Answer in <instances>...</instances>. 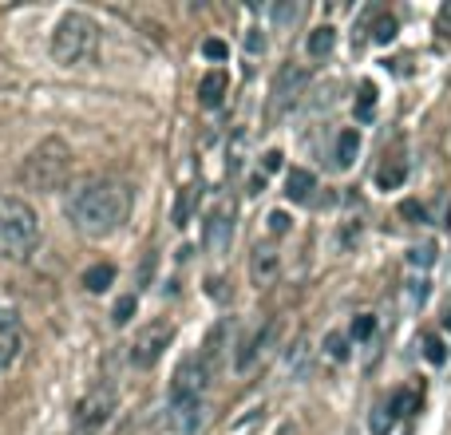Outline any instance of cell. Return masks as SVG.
Returning a JSON list of instances; mask_svg holds the SVG:
<instances>
[{"label": "cell", "mask_w": 451, "mask_h": 435, "mask_svg": "<svg viewBox=\"0 0 451 435\" xmlns=\"http://www.w3.org/2000/svg\"><path fill=\"white\" fill-rule=\"evenodd\" d=\"M68 218L83 238H107L131 218V186L115 178H91L68 198Z\"/></svg>", "instance_id": "1"}, {"label": "cell", "mask_w": 451, "mask_h": 435, "mask_svg": "<svg viewBox=\"0 0 451 435\" xmlns=\"http://www.w3.org/2000/svg\"><path fill=\"white\" fill-rule=\"evenodd\" d=\"M100 56V24L88 12H64L52 28V60L60 68H83Z\"/></svg>", "instance_id": "2"}, {"label": "cell", "mask_w": 451, "mask_h": 435, "mask_svg": "<svg viewBox=\"0 0 451 435\" xmlns=\"http://www.w3.org/2000/svg\"><path fill=\"white\" fill-rule=\"evenodd\" d=\"M40 245V214L16 194H0V253L8 262H24Z\"/></svg>", "instance_id": "3"}, {"label": "cell", "mask_w": 451, "mask_h": 435, "mask_svg": "<svg viewBox=\"0 0 451 435\" xmlns=\"http://www.w3.org/2000/svg\"><path fill=\"white\" fill-rule=\"evenodd\" d=\"M68 171H71L68 142L64 139H44L40 147L24 159L20 178H24V186H32V190H56V186L68 183Z\"/></svg>", "instance_id": "4"}, {"label": "cell", "mask_w": 451, "mask_h": 435, "mask_svg": "<svg viewBox=\"0 0 451 435\" xmlns=\"http://www.w3.org/2000/svg\"><path fill=\"white\" fill-rule=\"evenodd\" d=\"M234 230H238V202L234 194H222L218 202L210 206L206 222H202V245L210 257H226L230 253V242H234Z\"/></svg>", "instance_id": "5"}, {"label": "cell", "mask_w": 451, "mask_h": 435, "mask_svg": "<svg viewBox=\"0 0 451 435\" xmlns=\"http://www.w3.org/2000/svg\"><path fill=\"white\" fill-rule=\"evenodd\" d=\"M210 388V368L202 356H186L171 376V404H206Z\"/></svg>", "instance_id": "6"}, {"label": "cell", "mask_w": 451, "mask_h": 435, "mask_svg": "<svg viewBox=\"0 0 451 435\" xmlns=\"http://www.w3.org/2000/svg\"><path fill=\"white\" fill-rule=\"evenodd\" d=\"M171 341H174V324L162 321V317H155V321L143 324L139 333H135V341H131V364L150 368L167 348H171Z\"/></svg>", "instance_id": "7"}, {"label": "cell", "mask_w": 451, "mask_h": 435, "mask_svg": "<svg viewBox=\"0 0 451 435\" xmlns=\"http://www.w3.org/2000/svg\"><path fill=\"white\" fill-rule=\"evenodd\" d=\"M111 412H115V388L100 384V388H91L80 404H76L71 427H76V435H95L111 419Z\"/></svg>", "instance_id": "8"}, {"label": "cell", "mask_w": 451, "mask_h": 435, "mask_svg": "<svg viewBox=\"0 0 451 435\" xmlns=\"http://www.w3.org/2000/svg\"><path fill=\"white\" fill-rule=\"evenodd\" d=\"M305 83H309V71L301 68V63H281L277 80H273V99H270V111H289L297 95L305 92Z\"/></svg>", "instance_id": "9"}, {"label": "cell", "mask_w": 451, "mask_h": 435, "mask_svg": "<svg viewBox=\"0 0 451 435\" xmlns=\"http://www.w3.org/2000/svg\"><path fill=\"white\" fill-rule=\"evenodd\" d=\"M273 341H277V324H273V321H265L261 329H253V333L238 344V356H234V372H253V368H258V360L273 348Z\"/></svg>", "instance_id": "10"}, {"label": "cell", "mask_w": 451, "mask_h": 435, "mask_svg": "<svg viewBox=\"0 0 451 435\" xmlns=\"http://www.w3.org/2000/svg\"><path fill=\"white\" fill-rule=\"evenodd\" d=\"M277 274H281V253L273 250V245L261 242L258 250L250 253V277H253V285L265 289L270 281H277Z\"/></svg>", "instance_id": "11"}, {"label": "cell", "mask_w": 451, "mask_h": 435, "mask_svg": "<svg viewBox=\"0 0 451 435\" xmlns=\"http://www.w3.org/2000/svg\"><path fill=\"white\" fill-rule=\"evenodd\" d=\"M20 353V317L12 309H0V372L16 360Z\"/></svg>", "instance_id": "12"}, {"label": "cell", "mask_w": 451, "mask_h": 435, "mask_svg": "<svg viewBox=\"0 0 451 435\" xmlns=\"http://www.w3.org/2000/svg\"><path fill=\"white\" fill-rule=\"evenodd\" d=\"M226 71L222 68H214V71H206V80H202V87H198V103L206 107V111H214V107H222V99H226Z\"/></svg>", "instance_id": "13"}, {"label": "cell", "mask_w": 451, "mask_h": 435, "mask_svg": "<svg viewBox=\"0 0 451 435\" xmlns=\"http://www.w3.org/2000/svg\"><path fill=\"white\" fill-rule=\"evenodd\" d=\"M313 190H317V178H313L305 166H293V171L285 174V198H289V202H309Z\"/></svg>", "instance_id": "14"}, {"label": "cell", "mask_w": 451, "mask_h": 435, "mask_svg": "<svg viewBox=\"0 0 451 435\" xmlns=\"http://www.w3.org/2000/svg\"><path fill=\"white\" fill-rule=\"evenodd\" d=\"M202 419H206V404H171V424L179 427L182 435L198 431Z\"/></svg>", "instance_id": "15"}, {"label": "cell", "mask_w": 451, "mask_h": 435, "mask_svg": "<svg viewBox=\"0 0 451 435\" xmlns=\"http://www.w3.org/2000/svg\"><path fill=\"white\" fill-rule=\"evenodd\" d=\"M332 48H337V28H329V24L313 28V32H309V40H305V51H309L313 60H325Z\"/></svg>", "instance_id": "16"}, {"label": "cell", "mask_w": 451, "mask_h": 435, "mask_svg": "<svg viewBox=\"0 0 451 435\" xmlns=\"http://www.w3.org/2000/svg\"><path fill=\"white\" fill-rule=\"evenodd\" d=\"M404 178H408V162L404 159H388L380 171H376V186H380V190H400Z\"/></svg>", "instance_id": "17"}, {"label": "cell", "mask_w": 451, "mask_h": 435, "mask_svg": "<svg viewBox=\"0 0 451 435\" xmlns=\"http://www.w3.org/2000/svg\"><path fill=\"white\" fill-rule=\"evenodd\" d=\"M332 154H337L332 162H337L341 171H349L352 162H356V154H361V135H356V131H341V139H337V151H332Z\"/></svg>", "instance_id": "18"}, {"label": "cell", "mask_w": 451, "mask_h": 435, "mask_svg": "<svg viewBox=\"0 0 451 435\" xmlns=\"http://www.w3.org/2000/svg\"><path fill=\"white\" fill-rule=\"evenodd\" d=\"M111 281H115V269H111V265H91L88 274H83V285H88L91 293H103Z\"/></svg>", "instance_id": "19"}, {"label": "cell", "mask_w": 451, "mask_h": 435, "mask_svg": "<svg viewBox=\"0 0 451 435\" xmlns=\"http://www.w3.org/2000/svg\"><path fill=\"white\" fill-rule=\"evenodd\" d=\"M376 115V87L372 83H361V95H356V119L368 123Z\"/></svg>", "instance_id": "20"}, {"label": "cell", "mask_w": 451, "mask_h": 435, "mask_svg": "<svg viewBox=\"0 0 451 435\" xmlns=\"http://www.w3.org/2000/svg\"><path fill=\"white\" fill-rule=\"evenodd\" d=\"M372 40H376V44H392V40H396V16H376V24H372Z\"/></svg>", "instance_id": "21"}, {"label": "cell", "mask_w": 451, "mask_h": 435, "mask_svg": "<svg viewBox=\"0 0 451 435\" xmlns=\"http://www.w3.org/2000/svg\"><path fill=\"white\" fill-rule=\"evenodd\" d=\"M392 419H396V415H392V408H376V412H372V419H368V427H372V435H388L392 431Z\"/></svg>", "instance_id": "22"}, {"label": "cell", "mask_w": 451, "mask_h": 435, "mask_svg": "<svg viewBox=\"0 0 451 435\" xmlns=\"http://www.w3.org/2000/svg\"><path fill=\"white\" fill-rule=\"evenodd\" d=\"M423 356H428V364H443L447 360V348H443V341L440 336H423Z\"/></svg>", "instance_id": "23"}, {"label": "cell", "mask_w": 451, "mask_h": 435, "mask_svg": "<svg viewBox=\"0 0 451 435\" xmlns=\"http://www.w3.org/2000/svg\"><path fill=\"white\" fill-rule=\"evenodd\" d=\"M194 198H198L194 186H186V194H179V206H174V222L179 226H186V218H191V210H194Z\"/></svg>", "instance_id": "24"}, {"label": "cell", "mask_w": 451, "mask_h": 435, "mask_svg": "<svg viewBox=\"0 0 451 435\" xmlns=\"http://www.w3.org/2000/svg\"><path fill=\"white\" fill-rule=\"evenodd\" d=\"M408 262H411V265H416V269H428V265H431V262H435V245H431V242H423V245H416V250H411V253H408Z\"/></svg>", "instance_id": "25"}, {"label": "cell", "mask_w": 451, "mask_h": 435, "mask_svg": "<svg viewBox=\"0 0 451 435\" xmlns=\"http://www.w3.org/2000/svg\"><path fill=\"white\" fill-rule=\"evenodd\" d=\"M372 333H376V317L361 313L356 321H352V341H368Z\"/></svg>", "instance_id": "26"}, {"label": "cell", "mask_w": 451, "mask_h": 435, "mask_svg": "<svg viewBox=\"0 0 451 435\" xmlns=\"http://www.w3.org/2000/svg\"><path fill=\"white\" fill-rule=\"evenodd\" d=\"M297 12H301V4H273L270 20L273 24H289V20H297Z\"/></svg>", "instance_id": "27"}, {"label": "cell", "mask_w": 451, "mask_h": 435, "mask_svg": "<svg viewBox=\"0 0 451 435\" xmlns=\"http://www.w3.org/2000/svg\"><path fill=\"white\" fill-rule=\"evenodd\" d=\"M131 313H135V297H119V301H115V309H111V321L115 324H123V321H131Z\"/></svg>", "instance_id": "28"}, {"label": "cell", "mask_w": 451, "mask_h": 435, "mask_svg": "<svg viewBox=\"0 0 451 435\" xmlns=\"http://www.w3.org/2000/svg\"><path fill=\"white\" fill-rule=\"evenodd\" d=\"M325 344H329V356H332V360H349V336L332 333V336H329V341H325Z\"/></svg>", "instance_id": "29"}, {"label": "cell", "mask_w": 451, "mask_h": 435, "mask_svg": "<svg viewBox=\"0 0 451 435\" xmlns=\"http://www.w3.org/2000/svg\"><path fill=\"white\" fill-rule=\"evenodd\" d=\"M411 408H416V396H411V392H396V396H392V415H408Z\"/></svg>", "instance_id": "30"}, {"label": "cell", "mask_w": 451, "mask_h": 435, "mask_svg": "<svg viewBox=\"0 0 451 435\" xmlns=\"http://www.w3.org/2000/svg\"><path fill=\"white\" fill-rule=\"evenodd\" d=\"M435 28H440L443 40H451V4H443V8H440V16H435Z\"/></svg>", "instance_id": "31"}, {"label": "cell", "mask_w": 451, "mask_h": 435, "mask_svg": "<svg viewBox=\"0 0 451 435\" xmlns=\"http://www.w3.org/2000/svg\"><path fill=\"white\" fill-rule=\"evenodd\" d=\"M202 56H206V60H226V44H222V40H206V44H202Z\"/></svg>", "instance_id": "32"}, {"label": "cell", "mask_w": 451, "mask_h": 435, "mask_svg": "<svg viewBox=\"0 0 451 435\" xmlns=\"http://www.w3.org/2000/svg\"><path fill=\"white\" fill-rule=\"evenodd\" d=\"M265 222H270V233H285V230H289V214L273 210L270 218H265Z\"/></svg>", "instance_id": "33"}, {"label": "cell", "mask_w": 451, "mask_h": 435, "mask_svg": "<svg viewBox=\"0 0 451 435\" xmlns=\"http://www.w3.org/2000/svg\"><path fill=\"white\" fill-rule=\"evenodd\" d=\"M400 214H408V218H416V222H423V218H428V210H423L420 202H404Z\"/></svg>", "instance_id": "34"}, {"label": "cell", "mask_w": 451, "mask_h": 435, "mask_svg": "<svg viewBox=\"0 0 451 435\" xmlns=\"http://www.w3.org/2000/svg\"><path fill=\"white\" fill-rule=\"evenodd\" d=\"M281 159H285L281 151H265V162H261V166H265V171H281Z\"/></svg>", "instance_id": "35"}, {"label": "cell", "mask_w": 451, "mask_h": 435, "mask_svg": "<svg viewBox=\"0 0 451 435\" xmlns=\"http://www.w3.org/2000/svg\"><path fill=\"white\" fill-rule=\"evenodd\" d=\"M423 297H428V281H423V277H420V281H411V301L420 305Z\"/></svg>", "instance_id": "36"}, {"label": "cell", "mask_w": 451, "mask_h": 435, "mask_svg": "<svg viewBox=\"0 0 451 435\" xmlns=\"http://www.w3.org/2000/svg\"><path fill=\"white\" fill-rule=\"evenodd\" d=\"M277 435H301V427H297V424H281Z\"/></svg>", "instance_id": "37"}, {"label": "cell", "mask_w": 451, "mask_h": 435, "mask_svg": "<svg viewBox=\"0 0 451 435\" xmlns=\"http://www.w3.org/2000/svg\"><path fill=\"white\" fill-rule=\"evenodd\" d=\"M443 324H447V329H451V313H447V321H443Z\"/></svg>", "instance_id": "38"}]
</instances>
